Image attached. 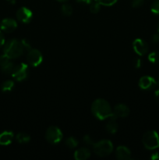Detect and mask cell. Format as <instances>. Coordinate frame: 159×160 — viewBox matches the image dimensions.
I'll return each mask as SVG.
<instances>
[{"mask_svg":"<svg viewBox=\"0 0 159 160\" xmlns=\"http://www.w3.org/2000/svg\"><path fill=\"white\" fill-rule=\"evenodd\" d=\"M91 112L100 120H107L112 114V109L108 101L103 98H97L91 105Z\"/></svg>","mask_w":159,"mask_h":160,"instance_id":"cell-1","label":"cell"},{"mask_svg":"<svg viewBox=\"0 0 159 160\" xmlns=\"http://www.w3.org/2000/svg\"><path fill=\"white\" fill-rule=\"evenodd\" d=\"M24 51V47L21 41L17 39L9 40L3 45V52L10 59L19 58L23 55Z\"/></svg>","mask_w":159,"mask_h":160,"instance_id":"cell-2","label":"cell"},{"mask_svg":"<svg viewBox=\"0 0 159 160\" xmlns=\"http://www.w3.org/2000/svg\"><path fill=\"white\" fill-rule=\"evenodd\" d=\"M113 144L110 140L103 139L97 143H94L93 151L96 156L106 157L113 152Z\"/></svg>","mask_w":159,"mask_h":160,"instance_id":"cell-3","label":"cell"},{"mask_svg":"<svg viewBox=\"0 0 159 160\" xmlns=\"http://www.w3.org/2000/svg\"><path fill=\"white\" fill-rule=\"evenodd\" d=\"M143 145L147 149L154 150L159 148V135L155 131H147L142 138Z\"/></svg>","mask_w":159,"mask_h":160,"instance_id":"cell-4","label":"cell"},{"mask_svg":"<svg viewBox=\"0 0 159 160\" xmlns=\"http://www.w3.org/2000/svg\"><path fill=\"white\" fill-rule=\"evenodd\" d=\"M63 134L62 131L56 126H51L45 132V138L48 143L51 145L59 144L62 141Z\"/></svg>","mask_w":159,"mask_h":160,"instance_id":"cell-5","label":"cell"},{"mask_svg":"<svg viewBox=\"0 0 159 160\" xmlns=\"http://www.w3.org/2000/svg\"><path fill=\"white\" fill-rule=\"evenodd\" d=\"M28 73H29V68H28L27 64L21 62L14 67L12 77L16 81H23L27 78Z\"/></svg>","mask_w":159,"mask_h":160,"instance_id":"cell-6","label":"cell"},{"mask_svg":"<svg viewBox=\"0 0 159 160\" xmlns=\"http://www.w3.org/2000/svg\"><path fill=\"white\" fill-rule=\"evenodd\" d=\"M26 60H27L29 65L34 67H38L43 61V56H42L41 52L38 49L31 48L29 51H27Z\"/></svg>","mask_w":159,"mask_h":160,"instance_id":"cell-7","label":"cell"},{"mask_svg":"<svg viewBox=\"0 0 159 160\" xmlns=\"http://www.w3.org/2000/svg\"><path fill=\"white\" fill-rule=\"evenodd\" d=\"M17 20L23 23H29L32 20L33 12L29 8L27 7H20L17 10Z\"/></svg>","mask_w":159,"mask_h":160,"instance_id":"cell-8","label":"cell"},{"mask_svg":"<svg viewBox=\"0 0 159 160\" xmlns=\"http://www.w3.org/2000/svg\"><path fill=\"white\" fill-rule=\"evenodd\" d=\"M138 85L143 91H150L156 87L157 82L154 78L151 76H143L139 80Z\"/></svg>","mask_w":159,"mask_h":160,"instance_id":"cell-9","label":"cell"},{"mask_svg":"<svg viewBox=\"0 0 159 160\" xmlns=\"http://www.w3.org/2000/svg\"><path fill=\"white\" fill-rule=\"evenodd\" d=\"M132 48L139 56H144L149 49L148 44L141 38H137L132 42Z\"/></svg>","mask_w":159,"mask_h":160,"instance_id":"cell-10","label":"cell"},{"mask_svg":"<svg viewBox=\"0 0 159 160\" xmlns=\"http://www.w3.org/2000/svg\"><path fill=\"white\" fill-rule=\"evenodd\" d=\"M17 23L14 19L5 18L2 20L0 28L6 33H12L17 29Z\"/></svg>","mask_w":159,"mask_h":160,"instance_id":"cell-11","label":"cell"},{"mask_svg":"<svg viewBox=\"0 0 159 160\" xmlns=\"http://www.w3.org/2000/svg\"><path fill=\"white\" fill-rule=\"evenodd\" d=\"M118 117L112 112V115L108 118V122L105 125V129L108 134H114L117 132L118 128V125L117 123L116 120Z\"/></svg>","mask_w":159,"mask_h":160,"instance_id":"cell-12","label":"cell"},{"mask_svg":"<svg viewBox=\"0 0 159 160\" xmlns=\"http://www.w3.org/2000/svg\"><path fill=\"white\" fill-rule=\"evenodd\" d=\"M114 114L117 117H120V118H125L129 116L130 110L129 108L126 106V104H123V103H119V104L116 105L114 108V110L112 111Z\"/></svg>","mask_w":159,"mask_h":160,"instance_id":"cell-13","label":"cell"},{"mask_svg":"<svg viewBox=\"0 0 159 160\" xmlns=\"http://www.w3.org/2000/svg\"><path fill=\"white\" fill-rule=\"evenodd\" d=\"M115 156L119 160H128L131 158V152L124 145H120L115 150Z\"/></svg>","mask_w":159,"mask_h":160,"instance_id":"cell-14","label":"cell"},{"mask_svg":"<svg viewBox=\"0 0 159 160\" xmlns=\"http://www.w3.org/2000/svg\"><path fill=\"white\" fill-rule=\"evenodd\" d=\"M90 156V151L87 148H78L74 152V158L76 160H86Z\"/></svg>","mask_w":159,"mask_h":160,"instance_id":"cell-15","label":"cell"},{"mask_svg":"<svg viewBox=\"0 0 159 160\" xmlns=\"http://www.w3.org/2000/svg\"><path fill=\"white\" fill-rule=\"evenodd\" d=\"M14 134L12 131H3L0 134V145H8L12 143Z\"/></svg>","mask_w":159,"mask_h":160,"instance_id":"cell-16","label":"cell"},{"mask_svg":"<svg viewBox=\"0 0 159 160\" xmlns=\"http://www.w3.org/2000/svg\"><path fill=\"white\" fill-rule=\"evenodd\" d=\"M14 67H15V65L13 64V62H11V61L9 60V62H6V64L1 66V70L4 74H12Z\"/></svg>","mask_w":159,"mask_h":160,"instance_id":"cell-17","label":"cell"},{"mask_svg":"<svg viewBox=\"0 0 159 160\" xmlns=\"http://www.w3.org/2000/svg\"><path fill=\"white\" fill-rule=\"evenodd\" d=\"M16 139L20 144H26L31 141V136L26 133H19L16 136Z\"/></svg>","mask_w":159,"mask_h":160,"instance_id":"cell-18","label":"cell"},{"mask_svg":"<svg viewBox=\"0 0 159 160\" xmlns=\"http://www.w3.org/2000/svg\"><path fill=\"white\" fill-rule=\"evenodd\" d=\"M73 7L69 3L64 2L61 6V12H62V15L65 17H70L73 13Z\"/></svg>","mask_w":159,"mask_h":160,"instance_id":"cell-19","label":"cell"},{"mask_svg":"<svg viewBox=\"0 0 159 160\" xmlns=\"http://www.w3.org/2000/svg\"><path fill=\"white\" fill-rule=\"evenodd\" d=\"M14 82L11 80H7L2 84L1 88L3 92H9L13 89Z\"/></svg>","mask_w":159,"mask_h":160,"instance_id":"cell-20","label":"cell"},{"mask_svg":"<svg viewBox=\"0 0 159 160\" xmlns=\"http://www.w3.org/2000/svg\"><path fill=\"white\" fill-rule=\"evenodd\" d=\"M148 60L151 63L157 64L159 62V51H154L148 55Z\"/></svg>","mask_w":159,"mask_h":160,"instance_id":"cell-21","label":"cell"},{"mask_svg":"<svg viewBox=\"0 0 159 160\" xmlns=\"http://www.w3.org/2000/svg\"><path fill=\"white\" fill-rule=\"evenodd\" d=\"M65 145H67V147H69L70 148H75L77 147L78 145V141L76 138L74 137H69L65 141Z\"/></svg>","mask_w":159,"mask_h":160,"instance_id":"cell-22","label":"cell"},{"mask_svg":"<svg viewBox=\"0 0 159 160\" xmlns=\"http://www.w3.org/2000/svg\"><path fill=\"white\" fill-rule=\"evenodd\" d=\"M100 10H101V5L98 2H92L90 5V11L92 13L97 14L100 12Z\"/></svg>","mask_w":159,"mask_h":160,"instance_id":"cell-23","label":"cell"},{"mask_svg":"<svg viewBox=\"0 0 159 160\" xmlns=\"http://www.w3.org/2000/svg\"><path fill=\"white\" fill-rule=\"evenodd\" d=\"M95 2L99 3L101 6H112L118 2V0H94Z\"/></svg>","mask_w":159,"mask_h":160,"instance_id":"cell-24","label":"cell"},{"mask_svg":"<svg viewBox=\"0 0 159 160\" xmlns=\"http://www.w3.org/2000/svg\"><path fill=\"white\" fill-rule=\"evenodd\" d=\"M151 10L154 15L159 16V0H155L151 6Z\"/></svg>","mask_w":159,"mask_h":160,"instance_id":"cell-25","label":"cell"},{"mask_svg":"<svg viewBox=\"0 0 159 160\" xmlns=\"http://www.w3.org/2000/svg\"><path fill=\"white\" fill-rule=\"evenodd\" d=\"M144 3V0H131V6L132 8L141 7Z\"/></svg>","mask_w":159,"mask_h":160,"instance_id":"cell-26","label":"cell"},{"mask_svg":"<svg viewBox=\"0 0 159 160\" xmlns=\"http://www.w3.org/2000/svg\"><path fill=\"white\" fill-rule=\"evenodd\" d=\"M9 60H10V59H9V58L7 56H6L5 54L0 56V67L4 65V64H6V62H9Z\"/></svg>","mask_w":159,"mask_h":160,"instance_id":"cell-27","label":"cell"},{"mask_svg":"<svg viewBox=\"0 0 159 160\" xmlns=\"http://www.w3.org/2000/svg\"><path fill=\"white\" fill-rule=\"evenodd\" d=\"M83 141H84V143L87 144V145H94L93 140H92L91 137H90V135L84 136V138H83Z\"/></svg>","mask_w":159,"mask_h":160,"instance_id":"cell-28","label":"cell"},{"mask_svg":"<svg viewBox=\"0 0 159 160\" xmlns=\"http://www.w3.org/2000/svg\"><path fill=\"white\" fill-rule=\"evenodd\" d=\"M22 44H23V47H24V49L26 51H29L30 49H31V45L29 42V41H27L26 39H23L21 40Z\"/></svg>","mask_w":159,"mask_h":160,"instance_id":"cell-29","label":"cell"},{"mask_svg":"<svg viewBox=\"0 0 159 160\" xmlns=\"http://www.w3.org/2000/svg\"><path fill=\"white\" fill-rule=\"evenodd\" d=\"M151 42L153 44L159 43V34H155L151 37Z\"/></svg>","mask_w":159,"mask_h":160,"instance_id":"cell-30","label":"cell"},{"mask_svg":"<svg viewBox=\"0 0 159 160\" xmlns=\"http://www.w3.org/2000/svg\"><path fill=\"white\" fill-rule=\"evenodd\" d=\"M76 2L82 5H90L92 3V0H76Z\"/></svg>","mask_w":159,"mask_h":160,"instance_id":"cell-31","label":"cell"},{"mask_svg":"<svg viewBox=\"0 0 159 160\" xmlns=\"http://www.w3.org/2000/svg\"><path fill=\"white\" fill-rule=\"evenodd\" d=\"M141 66H142L141 59H135V60H134V67H135L136 68H140Z\"/></svg>","mask_w":159,"mask_h":160,"instance_id":"cell-32","label":"cell"},{"mask_svg":"<svg viewBox=\"0 0 159 160\" xmlns=\"http://www.w3.org/2000/svg\"><path fill=\"white\" fill-rule=\"evenodd\" d=\"M4 44H5V38L4 36H3L2 33L0 31V48L3 46Z\"/></svg>","mask_w":159,"mask_h":160,"instance_id":"cell-33","label":"cell"},{"mask_svg":"<svg viewBox=\"0 0 159 160\" xmlns=\"http://www.w3.org/2000/svg\"><path fill=\"white\" fill-rule=\"evenodd\" d=\"M154 97H155L156 102H157V104L159 105V89L155 91V92H154Z\"/></svg>","mask_w":159,"mask_h":160,"instance_id":"cell-34","label":"cell"},{"mask_svg":"<svg viewBox=\"0 0 159 160\" xmlns=\"http://www.w3.org/2000/svg\"><path fill=\"white\" fill-rule=\"evenodd\" d=\"M6 1L9 2L10 3V4L14 5L16 3V1H17V0H6Z\"/></svg>","mask_w":159,"mask_h":160,"instance_id":"cell-35","label":"cell"},{"mask_svg":"<svg viewBox=\"0 0 159 160\" xmlns=\"http://www.w3.org/2000/svg\"><path fill=\"white\" fill-rule=\"evenodd\" d=\"M56 1L59 2H66L67 1H69V0H56Z\"/></svg>","mask_w":159,"mask_h":160,"instance_id":"cell-36","label":"cell"},{"mask_svg":"<svg viewBox=\"0 0 159 160\" xmlns=\"http://www.w3.org/2000/svg\"><path fill=\"white\" fill-rule=\"evenodd\" d=\"M157 32L159 33V21H158V23H157Z\"/></svg>","mask_w":159,"mask_h":160,"instance_id":"cell-37","label":"cell"},{"mask_svg":"<svg viewBox=\"0 0 159 160\" xmlns=\"http://www.w3.org/2000/svg\"><path fill=\"white\" fill-rule=\"evenodd\" d=\"M157 84H159V78H158V81H157Z\"/></svg>","mask_w":159,"mask_h":160,"instance_id":"cell-38","label":"cell"}]
</instances>
